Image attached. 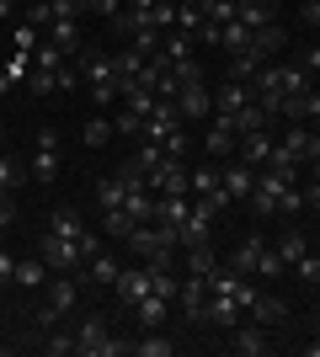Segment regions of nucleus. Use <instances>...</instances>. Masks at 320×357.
<instances>
[{
	"mask_svg": "<svg viewBox=\"0 0 320 357\" xmlns=\"http://www.w3.org/2000/svg\"><path fill=\"white\" fill-rule=\"evenodd\" d=\"M80 80L91 86V102L96 107H112V96H118V64H112V54L86 48V54H80Z\"/></svg>",
	"mask_w": 320,
	"mask_h": 357,
	"instance_id": "f257e3e1",
	"label": "nucleus"
},
{
	"mask_svg": "<svg viewBox=\"0 0 320 357\" xmlns=\"http://www.w3.org/2000/svg\"><path fill=\"white\" fill-rule=\"evenodd\" d=\"M75 352L80 357H123V352H128V342L112 336L107 314H86V320L75 326Z\"/></svg>",
	"mask_w": 320,
	"mask_h": 357,
	"instance_id": "f03ea898",
	"label": "nucleus"
},
{
	"mask_svg": "<svg viewBox=\"0 0 320 357\" xmlns=\"http://www.w3.org/2000/svg\"><path fill=\"white\" fill-rule=\"evenodd\" d=\"M38 256H43L48 272H75V267H86L80 245H75V240H64V235H54V229H43V235H38Z\"/></svg>",
	"mask_w": 320,
	"mask_h": 357,
	"instance_id": "7ed1b4c3",
	"label": "nucleus"
},
{
	"mask_svg": "<svg viewBox=\"0 0 320 357\" xmlns=\"http://www.w3.org/2000/svg\"><path fill=\"white\" fill-rule=\"evenodd\" d=\"M150 192L166 197V192H192V171H187L182 160H160L150 171Z\"/></svg>",
	"mask_w": 320,
	"mask_h": 357,
	"instance_id": "20e7f679",
	"label": "nucleus"
},
{
	"mask_svg": "<svg viewBox=\"0 0 320 357\" xmlns=\"http://www.w3.org/2000/svg\"><path fill=\"white\" fill-rule=\"evenodd\" d=\"M273 144H277V134L273 128H251V134H235V155H241L245 165H267V155H273Z\"/></svg>",
	"mask_w": 320,
	"mask_h": 357,
	"instance_id": "39448f33",
	"label": "nucleus"
},
{
	"mask_svg": "<svg viewBox=\"0 0 320 357\" xmlns=\"http://www.w3.org/2000/svg\"><path fill=\"white\" fill-rule=\"evenodd\" d=\"M32 176L54 181L59 176V128H38V155H32Z\"/></svg>",
	"mask_w": 320,
	"mask_h": 357,
	"instance_id": "423d86ee",
	"label": "nucleus"
},
{
	"mask_svg": "<svg viewBox=\"0 0 320 357\" xmlns=\"http://www.w3.org/2000/svg\"><path fill=\"white\" fill-rule=\"evenodd\" d=\"M176 298H182V314H187V320L203 326V310H208V278H203V272H187Z\"/></svg>",
	"mask_w": 320,
	"mask_h": 357,
	"instance_id": "0eeeda50",
	"label": "nucleus"
},
{
	"mask_svg": "<svg viewBox=\"0 0 320 357\" xmlns=\"http://www.w3.org/2000/svg\"><path fill=\"white\" fill-rule=\"evenodd\" d=\"M245 320H257V326L273 331V326H283V320H289V304H283L277 294H261V288H257V294H251V304H245Z\"/></svg>",
	"mask_w": 320,
	"mask_h": 357,
	"instance_id": "6e6552de",
	"label": "nucleus"
},
{
	"mask_svg": "<svg viewBox=\"0 0 320 357\" xmlns=\"http://www.w3.org/2000/svg\"><path fill=\"white\" fill-rule=\"evenodd\" d=\"M241 298L235 294H208V310H203V326H219V331H235L241 326Z\"/></svg>",
	"mask_w": 320,
	"mask_h": 357,
	"instance_id": "1a4fd4ad",
	"label": "nucleus"
},
{
	"mask_svg": "<svg viewBox=\"0 0 320 357\" xmlns=\"http://www.w3.org/2000/svg\"><path fill=\"white\" fill-rule=\"evenodd\" d=\"M112 294H118V304H128V310H134L139 298H150V267H123Z\"/></svg>",
	"mask_w": 320,
	"mask_h": 357,
	"instance_id": "9d476101",
	"label": "nucleus"
},
{
	"mask_svg": "<svg viewBox=\"0 0 320 357\" xmlns=\"http://www.w3.org/2000/svg\"><path fill=\"white\" fill-rule=\"evenodd\" d=\"M176 128H182V112H176V102H155V112L144 118V128H139V134L150 139V144H160V139L176 134Z\"/></svg>",
	"mask_w": 320,
	"mask_h": 357,
	"instance_id": "9b49d317",
	"label": "nucleus"
},
{
	"mask_svg": "<svg viewBox=\"0 0 320 357\" xmlns=\"http://www.w3.org/2000/svg\"><path fill=\"white\" fill-rule=\"evenodd\" d=\"M176 112H182V123H192V118H213V91L203 86H182V96H176Z\"/></svg>",
	"mask_w": 320,
	"mask_h": 357,
	"instance_id": "f8f14e48",
	"label": "nucleus"
},
{
	"mask_svg": "<svg viewBox=\"0 0 320 357\" xmlns=\"http://www.w3.org/2000/svg\"><path fill=\"white\" fill-rule=\"evenodd\" d=\"M235 352L241 357H267L273 352V342H267V326H257V320H245V326H235Z\"/></svg>",
	"mask_w": 320,
	"mask_h": 357,
	"instance_id": "ddd939ff",
	"label": "nucleus"
},
{
	"mask_svg": "<svg viewBox=\"0 0 320 357\" xmlns=\"http://www.w3.org/2000/svg\"><path fill=\"white\" fill-rule=\"evenodd\" d=\"M203 144H208L213 160H229V155H235V123L213 112V118H208V139H203Z\"/></svg>",
	"mask_w": 320,
	"mask_h": 357,
	"instance_id": "4468645a",
	"label": "nucleus"
},
{
	"mask_svg": "<svg viewBox=\"0 0 320 357\" xmlns=\"http://www.w3.org/2000/svg\"><path fill=\"white\" fill-rule=\"evenodd\" d=\"M245 102H257V91H251V86H241V80H229V86H219V91H213V112H219V118H235V112H241Z\"/></svg>",
	"mask_w": 320,
	"mask_h": 357,
	"instance_id": "2eb2a0df",
	"label": "nucleus"
},
{
	"mask_svg": "<svg viewBox=\"0 0 320 357\" xmlns=\"http://www.w3.org/2000/svg\"><path fill=\"white\" fill-rule=\"evenodd\" d=\"M219 181H224V192L241 203V197H251V187H257V165L235 160V165H224V171H219Z\"/></svg>",
	"mask_w": 320,
	"mask_h": 357,
	"instance_id": "dca6fc26",
	"label": "nucleus"
},
{
	"mask_svg": "<svg viewBox=\"0 0 320 357\" xmlns=\"http://www.w3.org/2000/svg\"><path fill=\"white\" fill-rule=\"evenodd\" d=\"M43 298L59 314H75V298H80L75 294V278H70V272H54V283H43Z\"/></svg>",
	"mask_w": 320,
	"mask_h": 357,
	"instance_id": "f3484780",
	"label": "nucleus"
},
{
	"mask_svg": "<svg viewBox=\"0 0 320 357\" xmlns=\"http://www.w3.org/2000/svg\"><path fill=\"white\" fill-rule=\"evenodd\" d=\"M261 251H267V240H261V235H245L241 245H235V256H229V267L241 272V278H257V261H261Z\"/></svg>",
	"mask_w": 320,
	"mask_h": 357,
	"instance_id": "a211bd4d",
	"label": "nucleus"
},
{
	"mask_svg": "<svg viewBox=\"0 0 320 357\" xmlns=\"http://www.w3.org/2000/svg\"><path fill=\"white\" fill-rule=\"evenodd\" d=\"M134 314H139V331H160V326H166V314H171V298L150 294V298H139V304H134Z\"/></svg>",
	"mask_w": 320,
	"mask_h": 357,
	"instance_id": "6ab92c4d",
	"label": "nucleus"
},
{
	"mask_svg": "<svg viewBox=\"0 0 320 357\" xmlns=\"http://www.w3.org/2000/svg\"><path fill=\"white\" fill-rule=\"evenodd\" d=\"M235 22H241V27H267V22H277L273 16V0H235Z\"/></svg>",
	"mask_w": 320,
	"mask_h": 357,
	"instance_id": "aec40b11",
	"label": "nucleus"
},
{
	"mask_svg": "<svg viewBox=\"0 0 320 357\" xmlns=\"http://www.w3.org/2000/svg\"><path fill=\"white\" fill-rule=\"evenodd\" d=\"M261 64H267V59H261L257 48L245 43L241 54H229V80H241V86H251V80H257V70H261Z\"/></svg>",
	"mask_w": 320,
	"mask_h": 357,
	"instance_id": "412c9836",
	"label": "nucleus"
},
{
	"mask_svg": "<svg viewBox=\"0 0 320 357\" xmlns=\"http://www.w3.org/2000/svg\"><path fill=\"white\" fill-rule=\"evenodd\" d=\"M118 256H91V261H86V283H91V288H112V283H118Z\"/></svg>",
	"mask_w": 320,
	"mask_h": 357,
	"instance_id": "4be33fe9",
	"label": "nucleus"
},
{
	"mask_svg": "<svg viewBox=\"0 0 320 357\" xmlns=\"http://www.w3.org/2000/svg\"><path fill=\"white\" fill-rule=\"evenodd\" d=\"M208 240H213V219L203 208H192L187 224H182V251H187V245H208Z\"/></svg>",
	"mask_w": 320,
	"mask_h": 357,
	"instance_id": "5701e85b",
	"label": "nucleus"
},
{
	"mask_svg": "<svg viewBox=\"0 0 320 357\" xmlns=\"http://www.w3.org/2000/svg\"><path fill=\"white\" fill-rule=\"evenodd\" d=\"M229 123H235V134H251V128H273L277 118H273V112H267L261 102H245V107H241V112H235Z\"/></svg>",
	"mask_w": 320,
	"mask_h": 357,
	"instance_id": "b1692460",
	"label": "nucleus"
},
{
	"mask_svg": "<svg viewBox=\"0 0 320 357\" xmlns=\"http://www.w3.org/2000/svg\"><path fill=\"white\" fill-rule=\"evenodd\" d=\"M187 213H192L187 192H166V197H160V208H155V219H160V224H176V229H182V224H187Z\"/></svg>",
	"mask_w": 320,
	"mask_h": 357,
	"instance_id": "393cba45",
	"label": "nucleus"
},
{
	"mask_svg": "<svg viewBox=\"0 0 320 357\" xmlns=\"http://www.w3.org/2000/svg\"><path fill=\"white\" fill-rule=\"evenodd\" d=\"M123 197H128V187H123V176H102V181H96V208H102V213L123 208Z\"/></svg>",
	"mask_w": 320,
	"mask_h": 357,
	"instance_id": "a878e982",
	"label": "nucleus"
},
{
	"mask_svg": "<svg viewBox=\"0 0 320 357\" xmlns=\"http://www.w3.org/2000/svg\"><path fill=\"white\" fill-rule=\"evenodd\" d=\"M48 43H59L64 54H75V43H80V32H75V16H59V22H48Z\"/></svg>",
	"mask_w": 320,
	"mask_h": 357,
	"instance_id": "bb28decb",
	"label": "nucleus"
},
{
	"mask_svg": "<svg viewBox=\"0 0 320 357\" xmlns=\"http://www.w3.org/2000/svg\"><path fill=\"white\" fill-rule=\"evenodd\" d=\"M251 48H257L261 59H273L277 48H283V27H277V22H267V27H257V32H251Z\"/></svg>",
	"mask_w": 320,
	"mask_h": 357,
	"instance_id": "cd10ccee",
	"label": "nucleus"
},
{
	"mask_svg": "<svg viewBox=\"0 0 320 357\" xmlns=\"http://www.w3.org/2000/svg\"><path fill=\"white\" fill-rule=\"evenodd\" d=\"M48 229H54V235H64V240H80V235H86V224H80V213H75V208H54Z\"/></svg>",
	"mask_w": 320,
	"mask_h": 357,
	"instance_id": "c85d7f7f",
	"label": "nucleus"
},
{
	"mask_svg": "<svg viewBox=\"0 0 320 357\" xmlns=\"http://www.w3.org/2000/svg\"><path fill=\"white\" fill-rule=\"evenodd\" d=\"M11 283H22V288H43V283H48L43 256H32V261H16V278H11Z\"/></svg>",
	"mask_w": 320,
	"mask_h": 357,
	"instance_id": "c756f323",
	"label": "nucleus"
},
{
	"mask_svg": "<svg viewBox=\"0 0 320 357\" xmlns=\"http://www.w3.org/2000/svg\"><path fill=\"white\" fill-rule=\"evenodd\" d=\"M277 144H283V149L294 155V160L305 165V155H310V128H305V123H289V134L277 139Z\"/></svg>",
	"mask_w": 320,
	"mask_h": 357,
	"instance_id": "7c9ffc66",
	"label": "nucleus"
},
{
	"mask_svg": "<svg viewBox=\"0 0 320 357\" xmlns=\"http://www.w3.org/2000/svg\"><path fill=\"white\" fill-rule=\"evenodd\" d=\"M128 352H139V357H171V352H176V342H166L160 331H144V342H134Z\"/></svg>",
	"mask_w": 320,
	"mask_h": 357,
	"instance_id": "2f4dec72",
	"label": "nucleus"
},
{
	"mask_svg": "<svg viewBox=\"0 0 320 357\" xmlns=\"http://www.w3.org/2000/svg\"><path fill=\"white\" fill-rule=\"evenodd\" d=\"M22 181H27V165L16 160V155H6V149H0V187H6V192H16Z\"/></svg>",
	"mask_w": 320,
	"mask_h": 357,
	"instance_id": "473e14b6",
	"label": "nucleus"
},
{
	"mask_svg": "<svg viewBox=\"0 0 320 357\" xmlns=\"http://www.w3.org/2000/svg\"><path fill=\"white\" fill-rule=\"evenodd\" d=\"M102 229H107L112 240H128V235H134V213H128V208H112V213H102Z\"/></svg>",
	"mask_w": 320,
	"mask_h": 357,
	"instance_id": "72a5a7b5",
	"label": "nucleus"
},
{
	"mask_svg": "<svg viewBox=\"0 0 320 357\" xmlns=\"http://www.w3.org/2000/svg\"><path fill=\"white\" fill-rule=\"evenodd\" d=\"M182 267H187V272H203V278H208V272L219 267V261H213V251H208V245H187V251H182Z\"/></svg>",
	"mask_w": 320,
	"mask_h": 357,
	"instance_id": "f704fd0d",
	"label": "nucleus"
},
{
	"mask_svg": "<svg viewBox=\"0 0 320 357\" xmlns=\"http://www.w3.org/2000/svg\"><path fill=\"white\" fill-rule=\"evenodd\" d=\"M305 91H315V80L299 64H283V96H305Z\"/></svg>",
	"mask_w": 320,
	"mask_h": 357,
	"instance_id": "c9c22d12",
	"label": "nucleus"
},
{
	"mask_svg": "<svg viewBox=\"0 0 320 357\" xmlns=\"http://www.w3.org/2000/svg\"><path fill=\"white\" fill-rule=\"evenodd\" d=\"M283 272H289V261L277 256V245H267V251H261V261H257V278H267V283H273V278H283Z\"/></svg>",
	"mask_w": 320,
	"mask_h": 357,
	"instance_id": "e433bc0d",
	"label": "nucleus"
},
{
	"mask_svg": "<svg viewBox=\"0 0 320 357\" xmlns=\"http://www.w3.org/2000/svg\"><path fill=\"white\" fill-rule=\"evenodd\" d=\"M305 251H310V240L299 235V229H289V235L277 240V256H283V261H289V267H294V261H299V256H305Z\"/></svg>",
	"mask_w": 320,
	"mask_h": 357,
	"instance_id": "4c0bfd02",
	"label": "nucleus"
},
{
	"mask_svg": "<svg viewBox=\"0 0 320 357\" xmlns=\"http://www.w3.org/2000/svg\"><path fill=\"white\" fill-rule=\"evenodd\" d=\"M294 272H299V283H305V288H320V251L315 256H299V261H294Z\"/></svg>",
	"mask_w": 320,
	"mask_h": 357,
	"instance_id": "58836bf2",
	"label": "nucleus"
},
{
	"mask_svg": "<svg viewBox=\"0 0 320 357\" xmlns=\"http://www.w3.org/2000/svg\"><path fill=\"white\" fill-rule=\"evenodd\" d=\"M43 352H48V357L75 352V331H59V326H54V331H48V342H43Z\"/></svg>",
	"mask_w": 320,
	"mask_h": 357,
	"instance_id": "ea45409f",
	"label": "nucleus"
},
{
	"mask_svg": "<svg viewBox=\"0 0 320 357\" xmlns=\"http://www.w3.org/2000/svg\"><path fill=\"white\" fill-rule=\"evenodd\" d=\"M80 139H86V149H102L107 139H112V123H107V118H91V123H86V134H80Z\"/></svg>",
	"mask_w": 320,
	"mask_h": 357,
	"instance_id": "a19ab883",
	"label": "nucleus"
},
{
	"mask_svg": "<svg viewBox=\"0 0 320 357\" xmlns=\"http://www.w3.org/2000/svg\"><path fill=\"white\" fill-rule=\"evenodd\" d=\"M219 43H224L229 54H241V48L251 43V27H241V22H224V38H219Z\"/></svg>",
	"mask_w": 320,
	"mask_h": 357,
	"instance_id": "79ce46f5",
	"label": "nucleus"
},
{
	"mask_svg": "<svg viewBox=\"0 0 320 357\" xmlns=\"http://www.w3.org/2000/svg\"><path fill=\"white\" fill-rule=\"evenodd\" d=\"M32 54H38V70H64V48L59 43H38Z\"/></svg>",
	"mask_w": 320,
	"mask_h": 357,
	"instance_id": "37998d69",
	"label": "nucleus"
},
{
	"mask_svg": "<svg viewBox=\"0 0 320 357\" xmlns=\"http://www.w3.org/2000/svg\"><path fill=\"white\" fill-rule=\"evenodd\" d=\"M160 160H166V149H160V144H150V139H144V149H139V155H134V165H139V171H144V176H150V171H155V165H160Z\"/></svg>",
	"mask_w": 320,
	"mask_h": 357,
	"instance_id": "c03bdc74",
	"label": "nucleus"
},
{
	"mask_svg": "<svg viewBox=\"0 0 320 357\" xmlns=\"http://www.w3.org/2000/svg\"><path fill=\"white\" fill-rule=\"evenodd\" d=\"M171 75H176V86H198V80H203L198 59H176V64H171Z\"/></svg>",
	"mask_w": 320,
	"mask_h": 357,
	"instance_id": "a18cd8bd",
	"label": "nucleus"
},
{
	"mask_svg": "<svg viewBox=\"0 0 320 357\" xmlns=\"http://www.w3.org/2000/svg\"><path fill=\"white\" fill-rule=\"evenodd\" d=\"M59 91V70H32V96H48Z\"/></svg>",
	"mask_w": 320,
	"mask_h": 357,
	"instance_id": "49530a36",
	"label": "nucleus"
},
{
	"mask_svg": "<svg viewBox=\"0 0 320 357\" xmlns=\"http://www.w3.org/2000/svg\"><path fill=\"white\" fill-rule=\"evenodd\" d=\"M299 208H305V192H299V187L289 181V187L277 192V213H299Z\"/></svg>",
	"mask_w": 320,
	"mask_h": 357,
	"instance_id": "de8ad7c7",
	"label": "nucleus"
},
{
	"mask_svg": "<svg viewBox=\"0 0 320 357\" xmlns=\"http://www.w3.org/2000/svg\"><path fill=\"white\" fill-rule=\"evenodd\" d=\"M38 43H43V38H38V27H32V22H22V27H16V54H32Z\"/></svg>",
	"mask_w": 320,
	"mask_h": 357,
	"instance_id": "09e8293b",
	"label": "nucleus"
},
{
	"mask_svg": "<svg viewBox=\"0 0 320 357\" xmlns=\"http://www.w3.org/2000/svg\"><path fill=\"white\" fill-rule=\"evenodd\" d=\"M213 187H224V181H219V171H192V197L213 192Z\"/></svg>",
	"mask_w": 320,
	"mask_h": 357,
	"instance_id": "8fccbe9b",
	"label": "nucleus"
},
{
	"mask_svg": "<svg viewBox=\"0 0 320 357\" xmlns=\"http://www.w3.org/2000/svg\"><path fill=\"white\" fill-rule=\"evenodd\" d=\"M160 149H166V160H182V155H187V134H182V128L166 134V139H160Z\"/></svg>",
	"mask_w": 320,
	"mask_h": 357,
	"instance_id": "3c124183",
	"label": "nucleus"
},
{
	"mask_svg": "<svg viewBox=\"0 0 320 357\" xmlns=\"http://www.w3.org/2000/svg\"><path fill=\"white\" fill-rule=\"evenodd\" d=\"M27 22H32V27H38V32H43L48 22H54V6H48V0H32V11H27Z\"/></svg>",
	"mask_w": 320,
	"mask_h": 357,
	"instance_id": "603ef678",
	"label": "nucleus"
},
{
	"mask_svg": "<svg viewBox=\"0 0 320 357\" xmlns=\"http://www.w3.org/2000/svg\"><path fill=\"white\" fill-rule=\"evenodd\" d=\"M59 320H64V314L54 310V304H43V310L32 314V326H38V331H54V326H59Z\"/></svg>",
	"mask_w": 320,
	"mask_h": 357,
	"instance_id": "864d4df0",
	"label": "nucleus"
},
{
	"mask_svg": "<svg viewBox=\"0 0 320 357\" xmlns=\"http://www.w3.org/2000/svg\"><path fill=\"white\" fill-rule=\"evenodd\" d=\"M86 11H96V16H107V22H112V16L123 11V0H86Z\"/></svg>",
	"mask_w": 320,
	"mask_h": 357,
	"instance_id": "5fc2aeb1",
	"label": "nucleus"
},
{
	"mask_svg": "<svg viewBox=\"0 0 320 357\" xmlns=\"http://www.w3.org/2000/svg\"><path fill=\"white\" fill-rule=\"evenodd\" d=\"M112 128H118V134H139V128H144V118H134V112L123 107V112H118V123H112Z\"/></svg>",
	"mask_w": 320,
	"mask_h": 357,
	"instance_id": "6e6d98bb",
	"label": "nucleus"
},
{
	"mask_svg": "<svg viewBox=\"0 0 320 357\" xmlns=\"http://www.w3.org/2000/svg\"><path fill=\"white\" fill-rule=\"evenodd\" d=\"M75 245H80V256H86V261H91V256H102V235H91V229H86Z\"/></svg>",
	"mask_w": 320,
	"mask_h": 357,
	"instance_id": "4d7b16f0",
	"label": "nucleus"
},
{
	"mask_svg": "<svg viewBox=\"0 0 320 357\" xmlns=\"http://www.w3.org/2000/svg\"><path fill=\"white\" fill-rule=\"evenodd\" d=\"M11 278H16V256H11V251H6V245H0V288L11 283Z\"/></svg>",
	"mask_w": 320,
	"mask_h": 357,
	"instance_id": "13d9d810",
	"label": "nucleus"
},
{
	"mask_svg": "<svg viewBox=\"0 0 320 357\" xmlns=\"http://www.w3.org/2000/svg\"><path fill=\"white\" fill-rule=\"evenodd\" d=\"M299 22H305V27H320V0H305V6H299Z\"/></svg>",
	"mask_w": 320,
	"mask_h": 357,
	"instance_id": "bf43d9fd",
	"label": "nucleus"
},
{
	"mask_svg": "<svg viewBox=\"0 0 320 357\" xmlns=\"http://www.w3.org/2000/svg\"><path fill=\"white\" fill-rule=\"evenodd\" d=\"M198 38H203V43H219V38H224V27H219V22H203Z\"/></svg>",
	"mask_w": 320,
	"mask_h": 357,
	"instance_id": "052dcab7",
	"label": "nucleus"
},
{
	"mask_svg": "<svg viewBox=\"0 0 320 357\" xmlns=\"http://www.w3.org/2000/svg\"><path fill=\"white\" fill-rule=\"evenodd\" d=\"M11 86H16V75H11V70H0V96H6Z\"/></svg>",
	"mask_w": 320,
	"mask_h": 357,
	"instance_id": "680f3d73",
	"label": "nucleus"
},
{
	"mask_svg": "<svg viewBox=\"0 0 320 357\" xmlns=\"http://www.w3.org/2000/svg\"><path fill=\"white\" fill-rule=\"evenodd\" d=\"M155 0H128V6H123V11H150Z\"/></svg>",
	"mask_w": 320,
	"mask_h": 357,
	"instance_id": "e2e57ef3",
	"label": "nucleus"
},
{
	"mask_svg": "<svg viewBox=\"0 0 320 357\" xmlns=\"http://www.w3.org/2000/svg\"><path fill=\"white\" fill-rule=\"evenodd\" d=\"M6 16H11V0H0V22H6Z\"/></svg>",
	"mask_w": 320,
	"mask_h": 357,
	"instance_id": "0e129e2a",
	"label": "nucleus"
},
{
	"mask_svg": "<svg viewBox=\"0 0 320 357\" xmlns=\"http://www.w3.org/2000/svg\"><path fill=\"white\" fill-rule=\"evenodd\" d=\"M310 176H315V181H320V160H310Z\"/></svg>",
	"mask_w": 320,
	"mask_h": 357,
	"instance_id": "69168bd1",
	"label": "nucleus"
},
{
	"mask_svg": "<svg viewBox=\"0 0 320 357\" xmlns=\"http://www.w3.org/2000/svg\"><path fill=\"white\" fill-rule=\"evenodd\" d=\"M0 149H6V123H0Z\"/></svg>",
	"mask_w": 320,
	"mask_h": 357,
	"instance_id": "338daca9",
	"label": "nucleus"
},
{
	"mask_svg": "<svg viewBox=\"0 0 320 357\" xmlns=\"http://www.w3.org/2000/svg\"><path fill=\"white\" fill-rule=\"evenodd\" d=\"M0 357H6V342H0Z\"/></svg>",
	"mask_w": 320,
	"mask_h": 357,
	"instance_id": "774afa93",
	"label": "nucleus"
}]
</instances>
